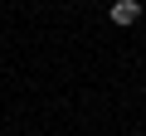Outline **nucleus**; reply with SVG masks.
Listing matches in <instances>:
<instances>
[{
	"mask_svg": "<svg viewBox=\"0 0 146 136\" xmlns=\"http://www.w3.org/2000/svg\"><path fill=\"white\" fill-rule=\"evenodd\" d=\"M136 20H141L136 0H117V5H112V24H136Z\"/></svg>",
	"mask_w": 146,
	"mask_h": 136,
	"instance_id": "obj_1",
	"label": "nucleus"
}]
</instances>
